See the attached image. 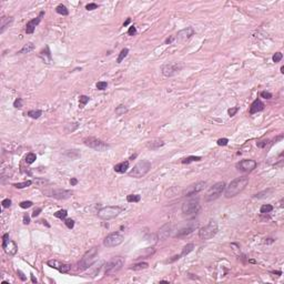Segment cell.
<instances>
[{
  "instance_id": "obj_1",
  "label": "cell",
  "mask_w": 284,
  "mask_h": 284,
  "mask_svg": "<svg viewBox=\"0 0 284 284\" xmlns=\"http://www.w3.org/2000/svg\"><path fill=\"white\" fill-rule=\"evenodd\" d=\"M249 183V178L243 176V177H239L235 178L234 180H232L230 182V184L228 186H225V190H224V195L226 199H230L233 198L235 195H238L240 192H242L245 186Z\"/></svg>"
},
{
  "instance_id": "obj_2",
  "label": "cell",
  "mask_w": 284,
  "mask_h": 284,
  "mask_svg": "<svg viewBox=\"0 0 284 284\" xmlns=\"http://www.w3.org/2000/svg\"><path fill=\"white\" fill-rule=\"evenodd\" d=\"M98 254H99V247H97V246H94L92 249H90L88 252H85V254L81 258V260L78 263V270L85 271L88 268H90L96 262L97 258H98Z\"/></svg>"
},
{
  "instance_id": "obj_3",
  "label": "cell",
  "mask_w": 284,
  "mask_h": 284,
  "mask_svg": "<svg viewBox=\"0 0 284 284\" xmlns=\"http://www.w3.org/2000/svg\"><path fill=\"white\" fill-rule=\"evenodd\" d=\"M225 190V182L224 181H220V182H216L215 184H213L209 191L207 192L204 200L207 202H211V201H214L218 198H220V195H222V193Z\"/></svg>"
},
{
  "instance_id": "obj_4",
  "label": "cell",
  "mask_w": 284,
  "mask_h": 284,
  "mask_svg": "<svg viewBox=\"0 0 284 284\" xmlns=\"http://www.w3.org/2000/svg\"><path fill=\"white\" fill-rule=\"evenodd\" d=\"M219 226L216 221H210L205 226H203L199 232V237L201 240H210L218 233Z\"/></svg>"
},
{
  "instance_id": "obj_5",
  "label": "cell",
  "mask_w": 284,
  "mask_h": 284,
  "mask_svg": "<svg viewBox=\"0 0 284 284\" xmlns=\"http://www.w3.org/2000/svg\"><path fill=\"white\" fill-rule=\"evenodd\" d=\"M150 169H151V163L146 160H143V161L138 162L133 167V169L129 172V176L133 178H142L149 172Z\"/></svg>"
},
{
  "instance_id": "obj_6",
  "label": "cell",
  "mask_w": 284,
  "mask_h": 284,
  "mask_svg": "<svg viewBox=\"0 0 284 284\" xmlns=\"http://www.w3.org/2000/svg\"><path fill=\"white\" fill-rule=\"evenodd\" d=\"M123 264H124L123 258H121V256L112 258L106 265V274L107 275H113L115 273H118L120 270L122 269Z\"/></svg>"
},
{
  "instance_id": "obj_7",
  "label": "cell",
  "mask_w": 284,
  "mask_h": 284,
  "mask_svg": "<svg viewBox=\"0 0 284 284\" xmlns=\"http://www.w3.org/2000/svg\"><path fill=\"white\" fill-rule=\"evenodd\" d=\"M122 207H104L98 212V216L102 220H110L120 214L122 212Z\"/></svg>"
},
{
  "instance_id": "obj_8",
  "label": "cell",
  "mask_w": 284,
  "mask_h": 284,
  "mask_svg": "<svg viewBox=\"0 0 284 284\" xmlns=\"http://www.w3.org/2000/svg\"><path fill=\"white\" fill-rule=\"evenodd\" d=\"M83 142H85V146H88L89 148H91L96 151H100V152H103V151H107L109 149V144L106 143L104 141L100 140V139L97 138H85L83 139Z\"/></svg>"
},
{
  "instance_id": "obj_9",
  "label": "cell",
  "mask_w": 284,
  "mask_h": 284,
  "mask_svg": "<svg viewBox=\"0 0 284 284\" xmlns=\"http://www.w3.org/2000/svg\"><path fill=\"white\" fill-rule=\"evenodd\" d=\"M183 68V64L180 62H171V63H167L164 66H162L161 72L164 77H172L179 73Z\"/></svg>"
},
{
  "instance_id": "obj_10",
  "label": "cell",
  "mask_w": 284,
  "mask_h": 284,
  "mask_svg": "<svg viewBox=\"0 0 284 284\" xmlns=\"http://www.w3.org/2000/svg\"><path fill=\"white\" fill-rule=\"evenodd\" d=\"M124 240V237L120 232H112L110 234H108L104 241H103V245L107 247H113V246L120 245Z\"/></svg>"
},
{
  "instance_id": "obj_11",
  "label": "cell",
  "mask_w": 284,
  "mask_h": 284,
  "mask_svg": "<svg viewBox=\"0 0 284 284\" xmlns=\"http://www.w3.org/2000/svg\"><path fill=\"white\" fill-rule=\"evenodd\" d=\"M200 207L199 204V201L197 200H191V201H189V202H185L183 203V205H182V213L186 216H194V215L197 214L198 212L200 211Z\"/></svg>"
},
{
  "instance_id": "obj_12",
  "label": "cell",
  "mask_w": 284,
  "mask_h": 284,
  "mask_svg": "<svg viewBox=\"0 0 284 284\" xmlns=\"http://www.w3.org/2000/svg\"><path fill=\"white\" fill-rule=\"evenodd\" d=\"M2 249L5 250V252L8 255H11V256L15 255L17 253V251H18V246L12 240L9 239L8 233L3 234V237H2Z\"/></svg>"
},
{
  "instance_id": "obj_13",
  "label": "cell",
  "mask_w": 284,
  "mask_h": 284,
  "mask_svg": "<svg viewBox=\"0 0 284 284\" xmlns=\"http://www.w3.org/2000/svg\"><path fill=\"white\" fill-rule=\"evenodd\" d=\"M205 185H207V182H204V181H200V182H197V183H194V184H191L190 186H188L184 191H183V195H184V197H191V195H194L195 193H199L200 191L204 190Z\"/></svg>"
},
{
  "instance_id": "obj_14",
  "label": "cell",
  "mask_w": 284,
  "mask_h": 284,
  "mask_svg": "<svg viewBox=\"0 0 284 284\" xmlns=\"http://www.w3.org/2000/svg\"><path fill=\"white\" fill-rule=\"evenodd\" d=\"M237 169L242 171V172H251L256 168V162L254 160H250V159H245L242 161L238 162L235 164Z\"/></svg>"
},
{
  "instance_id": "obj_15",
  "label": "cell",
  "mask_w": 284,
  "mask_h": 284,
  "mask_svg": "<svg viewBox=\"0 0 284 284\" xmlns=\"http://www.w3.org/2000/svg\"><path fill=\"white\" fill-rule=\"evenodd\" d=\"M48 194H49V197H52L54 199L66 200L71 198L72 194H73V192L70 191V190H64V189H56V190L50 191Z\"/></svg>"
},
{
  "instance_id": "obj_16",
  "label": "cell",
  "mask_w": 284,
  "mask_h": 284,
  "mask_svg": "<svg viewBox=\"0 0 284 284\" xmlns=\"http://www.w3.org/2000/svg\"><path fill=\"white\" fill-rule=\"evenodd\" d=\"M193 35H194V29L192 27H186V28H184V29H182V30H180L178 32L176 39H177L179 42H183L185 40L191 38Z\"/></svg>"
},
{
  "instance_id": "obj_17",
  "label": "cell",
  "mask_w": 284,
  "mask_h": 284,
  "mask_svg": "<svg viewBox=\"0 0 284 284\" xmlns=\"http://www.w3.org/2000/svg\"><path fill=\"white\" fill-rule=\"evenodd\" d=\"M45 15V11H41L40 14H39L38 17H36L35 19H32L30 21H28L27 24H26V32L27 33H33V31L36 29V27L39 24V22L41 21V18L43 17Z\"/></svg>"
},
{
  "instance_id": "obj_18",
  "label": "cell",
  "mask_w": 284,
  "mask_h": 284,
  "mask_svg": "<svg viewBox=\"0 0 284 284\" xmlns=\"http://www.w3.org/2000/svg\"><path fill=\"white\" fill-rule=\"evenodd\" d=\"M198 228V223L197 222H190L188 223V225L184 226V228H182V229H180V230L178 231L177 235L178 238H181V237H184V235H188V234H190L192 233L193 231L195 230Z\"/></svg>"
},
{
  "instance_id": "obj_19",
  "label": "cell",
  "mask_w": 284,
  "mask_h": 284,
  "mask_svg": "<svg viewBox=\"0 0 284 284\" xmlns=\"http://www.w3.org/2000/svg\"><path fill=\"white\" fill-rule=\"evenodd\" d=\"M264 103L262 102L260 99H256L254 100L253 102H252V104H251V107H250V113L251 115H254V113H256V112H260L262 110H264Z\"/></svg>"
},
{
  "instance_id": "obj_20",
  "label": "cell",
  "mask_w": 284,
  "mask_h": 284,
  "mask_svg": "<svg viewBox=\"0 0 284 284\" xmlns=\"http://www.w3.org/2000/svg\"><path fill=\"white\" fill-rule=\"evenodd\" d=\"M170 234H171V225H170V224L163 225L161 229L159 230V233H158L160 240H165V239H168L170 237Z\"/></svg>"
},
{
  "instance_id": "obj_21",
  "label": "cell",
  "mask_w": 284,
  "mask_h": 284,
  "mask_svg": "<svg viewBox=\"0 0 284 284\" xmlns=\"http://www.w3.org/2000/svg\"><path fill=\"white\" fill-rule=\"evenodd\" d=\"M14 21V18L12 17H2L1 18V23H0V32L2 33L3 31L6 30V28L9 27V24Z\"/></svg>"
},
{
  "instance_id": "obj_22",
  "label": "cell",
  "mask_w": 284,
  "mask_h": 284,
  "mask_svg": "<svg viewBox=\"0 0 284 284\" xmlns=\"http://www.w3.org/2000/svg\"><path fill=\"white\" fill-rule=\"evenodd\" d=\"M128 169H129V161L120 162L115 165V171L118 173H124Z\"/></svg>"
},
{
  "instance_id": "obj_23",
  "label": "cell",
  "mask_w": 284,
  "mask_h": 284,
  "mask_svg": "<svg viewBox=\"0 0 284 284\" xmlns=\"http://www.w3.org/2000/svg\"><path fill=\"white\" fill-rule=\"evenodd\" d=\"M164 146V142L162 141V140H153V141H150L146 146L150 149V150H157V149H159V148H161V146Z\"/></svg>"
},
{
  "instance_id": "obj_24",
  "label": "cell",
  "mask_w": 284,
  "mask_h": 284,
  "mask_svg": "<svg viewBox=\"0 0 284 284\" xmlns=\"http://www.w3.org/2000/svg\"><path fill=\"white\" fill-rule=\"evenodd\" d=\"M149 264L146 262H140V263H137V264H132L130 266V270H133V271H140V270H146L148 269Z\"/></svg>"
},
{
  "instance_id": "obj_25",
  "label": "cell",
  "mask_w": 284,
  "mask_h": 284,
  "mask_svg": "<svg viewBox=\"0 0 284 284\" xmlns=\"http://www.w3.org/2000/svg\"><path fill=\"white\" fill-rule=\"evenodd\" d=\"M47 264L50 266V268H54V269H56V270H59L61 269V266H62V262H60V261H58V260H49V261L47 262Z\"/></svg>"
},
{
  "instance_id": "obj_26",
  "label": "cell",
  "mask_w": 284,
  "mask_h": 284,
  "mask_svg": "<svg viewBox=\"0 0 284 284\" xmlns=\"http://www.w3.org/2000/svg\"><path fill=\"white\" fill-rule=\"evenodd\" d=\"M197 161H201V157H195V155H190V157H188V158H184V159H182L181 160V163H183V164H189V163H191V162H197Z\"/></svg>"
},
{
  "instance_id": "obj_27",
  "label": "cell",
  "mask_w": 284,
  "mask_h": 284,
  "mask_svg": "<svg viewBox=\"0 0 284 284\" xmlns=\"http://www.w3.org/2000/svg\"><path fill=\"white\" fill-rule=\"evenodd\" d=\"M56 12H57V14H59V15H61V16H68L69 15V10L67 9L66 6H63V5H59V6H57V8H56Z\"/></svg>"
},
{
  "instance_id": "obj_28",
  "label": "cell",
  "mask_w": 284,
  "mask_h": 284,
  "mask_svg": "<svg viewBox=\"0 0 284 284\" xmlns=\"http://www.w3.org/2000/svg\"><path fill=\"white\" fill-rule=\"evenodd\" d=\"M33 49H35V45L31 43V42H29V43H27V45H24V46L22 47V49L19 51V54H29V52L32 51Z\"/></svg>"
},
{
  "instance_id": "obj_29",
  "label": "cell",
  "mask_w": 284,
  "mask_h": 284,
  "mask_svg": "<svg viewBox=\"0 0 284 284\" xmlns=\"http://www.w3.org/2000/svg\"><path fill=\"white\" fill-rule=\"evenodd\" d=\"M193 247H194V244L193 243H190V244H186V245L183 247V250H182V252H181V254H180V258L181 256H184V255H186V254H189L190 252H191L192 250H193Z\"/></svg>"
},
{
  "instance_id": "obj_30",
  "label": "cell",
  "mask_w": 284,
  "mask_h": 284,
  "mask_svg": "<svg viewBox=\"0 0 284 284\" xmlns=\"http://www.w3.org/2000/svg\"><path fill=\"white\" fill-rule=\"evenodd\" d=\"M36 159H37V155L33 153V152H29V153L26 155L24 161H26V163H28V164H31V163H33V162L36 161Z\"/></svg>"
},
{
  "instance_id": "obj_31",
  "label": "cell",
  "mask_w": 284,
  "mask_h": 284,
  "mask_svg": "<svg viewBox=\"0 0 284 284\" xmlns=\"http://www.w3.org/2000/svg\"><path fill=\"white\" fill-rule=\"evenodd\" d=\"M128 54H129V49H128V48H124V49H122V50H121V52H120V54H119V57H118V59H117V62H118V63H120V62L122 61L123 59L128 56Z\"/></svg>"
},
{
  "instance_id": "obj_32",
  "label": "cell",
  "mask_w": 284,
  "mask_h": 284,
  "mask_svg": "<svg viewBox=\"0 0 284 284\" xmlns=\"http://www.w3.org/2000/svg\"><path fill=\"white\" fill-rule=\"evenodd\" d=\"M41 115H42V111L41 110H30L28 112V115L30 118H32V119H38Z\"/></svg>"
},
{
  "instance_id": "obj_33",
  "label": "cell",
  "mask_w": 284,
  "mask_h": 284,
  "mask_svg": "<svg viewBox=\"0 0 284 284\" xmlns=\"http://www.w3.org/2000/svg\"><path fill=\"white\" fill-rule=\"evenodd\" d=\"M68 215V211L67 210H59V211H57L56 213H54V216L56 218H58V219H66V216Z\"/></svg>"
},
{
  "instance_id": "obj_34",
  "label": "cell",
  "mask_w": 284,
  "mask_h": 284,
  "mask_svg": "<svg viewBox=\"0 0 284 284\" xmlns=\"http://www.w3.org/2000/svg\"><path fill=\"white\" fill-rule=\"evenodd\" d=\"M32 184V181L30 180H28V181H24V182H20V183H15L14 186L17 188V189H23V188H27V186H29V185Z\"/></svg>"
},
{
  "instance_id": "obj_35",
  "label": "cell",
  "mask_w": 284,
  "mask_h": 284,
  "mask_svg": "<svg viewBox=\"0 0 284 284\" xmlns=\"http://www.w3.org/2000/svg\"><path fill=\"white\" fill-rule=\"evenodd\" d=\"M141 200V197L139 194H129L127 197V201L128 202H139Z\"/></svg>"
},
{
  "instance_id": "obj_36",
  "label": "cell",
  "mask_w": 284,
  "mask_h": 284,
  "mask_svg": "<svg viewBox=\"0 0 284 284\" xmlns=\"http://www.w3.org/2000/svg\"><path fill=\"white\" fill-rule=\"evenodd\" d=\"M273 210V207L271 205V204H264V205H262L261 207V213L262 214H265V213H270L271 211Z\"/></svg>"
},
{
  "instance_id": "obj_37",
  "label": "cell",
  "mask_w": 284,
  "mask_h": 284,
  "mask_svg": "<svg viewBox=\"0 0 284 284\" xmlns=\"http://www.w3.org/2000/svg\"><path fill=\"white\" fill-rule=\"evenodd\" d=\"M127 108H125V106H119V107H117V109H115V115H122L123 113H125L127 112Z\"/></svg>"
},
{
  "instance_id": "obj_38",
  "label": "cell",
  "mask_w": 284,
  "mask_h": 284,
  "mask_svg": "<svg viewBox=\"0 0 284 284\" xmlns=\"http://www.w3.org/2000/svg\"><path fill=\"white\" fill-rule=\"evenodd\" d=\"M70 270H71V265L70 264H66V263H63L61 266V269L59 270V272L60 273H68Z\"/></svg>"
},
{
  "instance_id": "obj_39",
  "label": "cell",
  "mask_w": 284,
  "mask_h": 284,
  "mask_svg": "<svg viewBox=\"0 0 284 284\" xmlns=\"http://www.w3.org/2000/svg\"><path fill=\"white\" fill-rule=\"evenodd\" d=\"M89 100H90V98L88 96H81L80 97V106H81V108L83 107V106H85L89 102Z\"/></svg>"
},
{
  "instance_id": "obj_40",
  "label": "cell",
  "mask_w": 284,
  "mask_h": 284,
  "mask_svg": "<svg viewBox=\"0 0 284 284\" xmlns=\"http://www.w3.org/2000/svg\"><path fill=\"white\" fill-rule=\"evenodd\" d=\"M97 89L98 90H104V89H107V87H108V83L106 82V81H99L98 83H97Z\"/></svg>"
},
{
  "instance_id": "obj_41",
  "label": "cell",
  "mask_w": 284,
  "mask_h": 284,
  "mask_svg": "<svg viewBox=\"0 0 284 284\" xmlns=\"http://www.w3.org/2000/svg\"><path fill=\"white\" fill-rule=\"evenodd\" d=\"M32 202L31 201H22L19 205H20V207H22V209H28V207H32Z\"/></svg>"
},
{
  "instance_id": "obj_42",
  "label": "cell",
  "mask_w": 284,
  "mask_h": 284,
  "mask_svg": "<svg viewBox=\"0 0 284 284\" xmlns=\"http://www.w3.org/2000/svg\"><path fill=\"white\" fill-rule=\"evenodd\" d=\"M282 58H283V54H281V52H277V54L273 56V62L277 63V62H280L282 60Z\"/></svg>"
},
{
  "instance_id": "obj_43",
  "label": "cell",
  "mask_w": 284,
  "mask_h": 284,
  "mask_svg": "<svg viewBox=\"0 0 284 284\" xmlns=\"http://www.w3.org/2000/svg\"><path fill=\"white\" fill-rule=\"evenodd\" d=\"M14 107L17 108V109H20V108L22 107V99H21V98L16 99L15 102H14Z\"/></svg>"
},
{
  "instance_id": "obj_44",
  "label": "cell",
  "mask_w": 284,
  "mask_h": 284,
  "mask_svg": "<svg viewBox=\"0 0 284 284\" xmlns=\"http://www.w3.org/2000/svg\"><path fill=\"white\" fill-rule=\"evenodd\" d=\"M64 223H66V225H67L68 229H72V228L75 226V221H73L72 219H67V220L64 221Z\"/></svg>"
},
{
  "instance_id": "obj_45",
  "label": "cell",
  "mask_w": 284,
  "mask_h": 284,
  "mask_svg": "<svg viewBox=\"0 0 284 284\" xmlns=\"http://www.w3.org/2000/svg\"><path fill=\"white\" fill-rule=\"evenodd\" d=\"M218 146H226L228 143H229V140L226 138H222V139H219L218 140Z\"/></svg>"
},
{
  "instance_id": "obj_46",
  "label": "cell",
  "mask_w": 284,
  "mask_h": 284,
  "mask_svg": "<svg viewBox=\"0 0 284 284\" xmlns=\"http://www.w3.org/2000/svg\"><path fill=\"white\" fill-rule=\"evenodd\" d=\"M97 8H98V5H97V3H93V2H91V3H89V5L85 6V9H87L88 11L94 10V9H97Z\"/></svg>"
},
{
  "instance_id": "obj_47",
  "label": "cell",
  "mask_w": 284,
  "mask_h": 284,
  "mask_svg": "<svg viewBox=\"0 0 284 284\" xmlns=\"http://www.w3.org/2000/svg\"><path fill=\"white\" fill-rule=\"evenodd\" d=\"M239 111V108L238 107H233V108H231V109H229V115L230 117H233V115H235V113L238 112Z\"/></svg>"
},
{
  "instance_id": "obj_48",
  "label": "cell",
  "mask_w": 284,
  "mask_h": 284,
  "mask_svg": "<svg viewBox=\"0 0 284 284\" xmlns=\"http://www.w3.org/2000/svg\"><path fill=\"white\" fill-rule=\"evenodd\" d=\"M1 204H2V207H10V205H11V200L5 199L2 202H1Z\"/></svg>"
},
{
  "instance_id": "obj_49",
  "label": "cell",
  "mask_w": 284,
  "mask_h": 284,
  "mask_svg": "<svg viewBox=\"0 0 284 284\" xmlns=\"http://www.w3.org/2000/svg\"><path fill=\"white\" fill-rule=\"evenodd\" d=\"M261 97L262 98H264V99H271V98H272V94L270 92H268V91H262Z\"/></svg>"
},
{
  "instance_id": "obj_50",
  "label": "cell",
  "mask_w": 284,
  "mask_h": 284,
  "mask_svg": "<svg viewBox=\"0 0 284 284\" xmlns=\"http://www.w3.org/2000/svg\"><path fill=\"white\" fill-rule=\"evenodd\" d=\"M136 33H137V28H136V27H133V26L130 27V28H129V30H128V35H129V36H134Z\"/></svg>"
},
{
  "instance_id": "obj_51",
  "label": "cell",
  "mask_w": 284,
  "mask_h": 284,
  "mask_svg": "<svg viewBox=\"0 0 284 284\" xmlns=\"http://www.w3.org/2000/svg\"><path fill=\"white\" fill-rule=\"evenodd\" d=\"M268 140H264V141H260V142H258L256 143V146H259V148H264V146H266V144H268Z\"/></svg>"
},
{
  "instance_id": "obj_52",
  "label": "cell",
  "mask_w": 284,
  "mask_h": 284,
  "mask_svg": "<svg viewBox=\"0 0 284 284\" xmlns=\"http://www.w3.org/2000/svg\"><path fill=\"white\" fill-rule=\"evenodd\" d=\"M17 274L19 275V277H20V280H21V281H26V280H27V277H24V274H23L20 270H18V271H17Z\"/></svg>"
},
{
  "instance_id": "obj_53",
  "label": "cell",
  "mask_w": 284,
  "mask_h": 284,
  "mask_svg": "<svg viewBox=\"0 0 284 284\" xmlns=\"http://www.w3.org/2000/svg\"><path fill=\"white\" fill-rule=\"evenodd\" d=\"M23 223H24V224H29V223H30V216L28 214L23 215Z\"/></svg>"
},
{
  "instance_id": "obj_54",
  "label": "cell",
  "mask_w": 284,
  "mask_h": 284,
  "mask_svg": "<svg viewBox=\"0 0 284 284\" xmlns=\"http://www.w3.org/2000/svg\"><path fill=\"white\" fill-rule=\"evenodd\" d=\"M40 212H41V209L40 207H38V209H36L33 212H32V216L33 218H36V216H38L39 214H40Z\"/></svg>"
},
{
  "instance_id": "obj_55",
  "label": "cell",
  "mask_w": 284,
  "mask_h": 284,
  "mask_svg": "<svg viewBox=\"0 0 284 284\" xmlns=\"http://www.w3.org/2000/svg\"><path fill=\"white\" fill-rule=\"evenodd\" d=\"M78 183V180L76 179V178H72L71 180H70V184L71 185H76Z\"/></svg>"
},
{
  "instance_id": "obj_56",
  "label": "cell",
  "mask_w": 284,
  "mask_h": 284,
  "mask_svg": "<svg viewBox=\"0 0 284 284\" xmlns=\"http://www.w3.org/2000/svg\"><path fill=\"white\" fill-rule=\"evenodd\" d=\"M174 39H176L174 37H170V38H168L167 40H165V43H171V42H172V41H173Z\"/></svg>"
},
{
  "instance_id": "obj_57",
  "label": "cell",
  "mask_w": 284,
  "mask_h": 284,
  "mask_svg": "<svg viewBox=\"0 0 284 284\" xmlns=\"http://www.w3.org/2000/svg\"><path fill=\"white\" fill-rule=\"evenodd\" d=\"M130 21H131V19H130V18H128V19H127V21L123 23V27H127V26H128V24L130 23Z\"/></svg>"
},
{
  "instance_id": "obj_58",
  "label": "cell",
  "mask_w": 284,
  "mask_h": 284,
  "mask_svg": "<svg viewBox=\"0 0 284 284\" xmlns=\"http://www.w3.org/2000/svg\"><path fill=\"white\" fill-rule=\"evenodd\" d=\"M31 281H32L33 283H37V280L35 279V277H33V275H31Z\"/></svg>"
},
{
  "instance_id": "obj_59",
  "label": "cell",
  "mask_w": 284,
  "mask_h": 284,
  "mask_svg": "<svg viewBox=\"0 0 284 284\" xmlns=\"http://www.w3.org/2000/svg\"><path fill=\"white\" fill-rule=\"evenodd\" d=\"M41 222L43 223V224H46V225H47V226H48V228H49V226H50V225H49V224H48V223H47V221H46V220H42V221H41Z\"/></svg>"
},
{
  "instance_id": "obj_60",
  "label": "cell",
  "mask_w": 284,
  "mask_h": 284,
  "mask_svg": "<svg viewBox=\"0 0 284 284\" xmlns=\"http://www.w3.org/2000/svg\"><path fill=\"white\" fill-rule=\"evenodd\" d=\"M281 72H282V73L284 72V67H281Z\"/></svg>"
}]
</instances>
